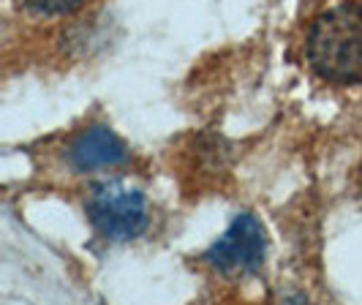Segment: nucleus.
I'll use <instances>...</instances> for the list:
<instances>
[{
	"label": "nucleus",
	"mask_w": 362,
	"mask_h": 305,
	"mask_svg": "<svg viewBox=\"0 0 362 305\" xmlns=\"http://www.w3.org/2000/svg\"><path fill=\"white\" fill-rule=\"evenodd\" d=\"M60 159L74 178H98L126 166L131 153L109 126H88L69 137Z\"/></svg>",
	"instance_id": "nucleus-4"
},
{
	"label": "nucleus",
	"mask_w": 362,
	"mask_h": 305,
	"mask_svg": "<svg viewBox=\"0 0 362 305\" xmlns=\"http://www.w3.org/2000/svg\"><path fill=\"white\" fill-rule=\"evenodd\" d=\"M95 0H11L14 11L30 22H66L85 14Z\"/></svg>",
	"instance_id": "nucleus-5"
},
{
	"label": "nucleus",
	"mask_w": 362,
	"mask_h": 305,
	"mask_svg": "<svg viewBox=\"0 0 362 305\" xmlns=\"http://www.w3.org/2000/svg\"><path fill=\"white\" fill-rule=\"evenodd\" d=\"M289 52L329 93H362V0H303Z\"/></svg>",
	"instance_id": "nucleus-1"
},
{
	"label": "nucleus",
	"mask_w": 362,
	"mask_h": 305,
	"mask_svg": "<svg viewBox=\"0 0 362 305\" xmlns=\"http://www.w3.org/2000/svg\"><path fill=\"white\" fill-rule=\"evenodd\" d=\"M85 213L93 232L104 237L107 243L139 240L153 221V210L145 194L120 180L95 183L85 199Z\"/></svg>",
	"instance_id": "nucleus-2"
},
{
	"label": "nucleus",
	"mask_w": 362,
	"mask_h": 305,
	"mask_svg": "<svg viewBox=\"0 0 362 305\" xmlns=\"http://www.w3.org/2000/svg\"><path fill=\"white\" fill-rule=\"evenodd\" d=\"M267 256V229L251 213H240L229 229L202 253V265L221 278H245L264 265Z\"/></svg>",
	"instance_id": "nucleus-3"
},
{
	"label": "nucleus",
	"mask_w": 362,
	"mask_h": 305,
	"mask_svg": "<svg viewBox=\"0 0 362 305\" xmlns=\"http://www.w3.org/2000/svg\"><path fill=\"white\" fill-rule=\"evenodd\" d=\"M360 180H362V172H360Z\"/></svg>",
	"instance_id": "nucleus-6"
}]
</instances>
